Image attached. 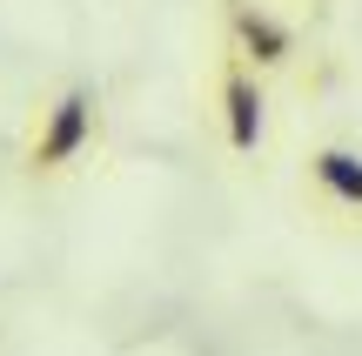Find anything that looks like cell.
Returning a JSON list of instances; mask_svg holds the SVG:
<instances>
[{
  "label": "cell",
  "instance_id": "obj_2",
  "mask_svg": "<svg viewBox=\"0 0 362 356\" xmlns=\"http://www.w3.org/2000/svg\"><path fill=\"white\" fill-rule=\"evenodd\" d=\"M302 47V27L288 13H275V0H228V54L255 74L288 67Z\"/></svg>",
  "mask_w": 362,
  "mask_h": 356
},
{
  "label": "cell",
  "instance_id": "obj_4",
  "mask_svg": "<svg viewBox=\"0 0 362 356\" xmlns=\"http://www.w3.org/2000/svg\"><path fill=\"white\" fill-rule=\"evenodd\" d=\"M309 195L322 215H342V222H362V148L329 142L309 155Z\"/></svg>",
  "mask_w": 362,
  "mask_h": 356
},
{
  "label": "cell",
  "instance_id": "obj_1",
  "mask_svg": "<svg viewBox=\"0 0 362 356\" xmlns=\"http://www.w3.org/2000/svg\"><path fill=\"white\" fill-rule=\"evenodd\" d=\"M94 134H101V101H94V88H67L61 101L40 115L34 148H27V168H34V175L74 168V161L94 148Z\"/></svg>",
  "mask_w": 362,
  "mask_h": 356
},
{
  "label": "cell",
  "instance_id": "obj_3",
  "mask_svg": "<svg viewBox=\"0 0 362 356\" xmlns=\"http://www.w3.org/2000/svg\"><path fill=\"white\" fill-rule=\"evenodd\" d=\"M215 101H221V142H228V155L235 161L262 155V142H269V94H262V74L242 67L235 54H221Z\"/></svg>",
  "mask_w": 362,
  "mask_h": 356
}]
</instances>
